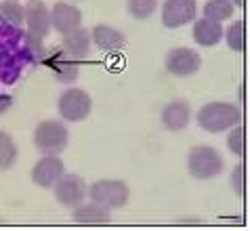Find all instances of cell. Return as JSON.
I'll use <instances>...</instances> for the list:
<instances>
[{"label":"cell","instance_id":"1","mask_svg":"<svg viewBox=\"0 0 250 231\" xmlns=\"http://www.w3.org/2000/svg\"><path fill=\"white\" fill-rule=\"evenodd\" d=\"M242 120V111L235 103L229 101H210L204 103L202 107L196 111V122L202 130L210 132V135H221L229 128L238 126Z\"/></svg>","mask_w":250,"mask_h":231},{"label":"cell","instance_id":"2","mask_svg":"<svg viewBox=\"0 0 250 231\" xmlns=\"http://www.w3.org/2000/svg\"><path fill=\"white\" fill-rule=\"evenodd\" d=\"M225 168V160L221 151L212 145H196L187 153V172L196 181H212Z\"/></svg>","mask_w":250,"mask_h":231},{"label":"cell","instance_id":"3","mask_svg":"<svg viewBox=\"0 0 250 231\" xmlns=\"http://www.w3.org/2000/svg\"><path fill=\"white\" fill-rule=\"evenodd\" d=\"M32 143L42 156H59L69 143V130L63 120H42L36 124Z\"/></svg>","mask_w":250,"mask_h":231},{"label":"cell","instance_id":"4","mask_svg":"<svg viewBox=\"0 0 250 231\" xmlns=\"http://www.w3.org/2000/svg\"><path fill=\"white\" fill-rule=\"evenodd\" d=\"M88 198L107 210H120L128 204L130 187L122 179H99L88 185Z\"/></svg>","mask_w":250,"mask_h":231},{"label":"cell","instance_id":"5","mask_svg":"<svg viewBox=\"0 0 250 231\" xmlns=\"http://www.w3.org/2000/svg\"><path fill=\"white\" fill-rule=\"evenodd\" d=\"M57 111L63 122H69V124L82 122V120H86L93 111V97L88 95L84 88L69 86L59 95Z\"/></svg>","mask_w":250,"mask_h":231},{"label":"cell","instance_id":"6","mask_svg":"<svg viewBox=\"0 0 250 231\" xmlns=\"http://www.w3.org/2000/svg\"><path fill=\"white\" fill-rule=\"evenodd\" d=\"M164 69L175 78H191L202 69V57L189 46L170 48L164 57Z\"/></svg>","mask_w":250,"mask_h":231},{"label":"cell","instance_id":"7","mask_svg":"<svg viewBox=\"0 0 250 231\" xmlns=\"http://www.w3.org/2000/svg\"><path fill=\"white\" fill-rule=\"evenodd\" d=\"M160 17L162 25L168 30H179L187 23H193L198 17V0H164Z\"/></svg>","mask_w":250,"mask_h":231},{"label":"cell","instance_id":"8","mask_svg":"<svg viewBox=\"0 0 250 231\" xmlns=\"http://www.w3.org/2000/svg\"><path fill=\"white\" fill-rule=\"evenodd\" d=\"M53 193H55V200L59 202L63 208H76L80 206L82 202L86 200L88 195V185L86 181L78 177V174H63L57 183L53 185Z\"/></svg>","mask_w":250,"mask_h":231},{"label":"cell","instance_id":"9","mask_svg":"<svg viewBox=\"0 0 250 231\" xmlns=\"http://www.w3.org/2000/svg\"><path fill=\"white\" fill-rule=\"evenodd\" d=\"M23 11H25V21H23L25 34L44 40L53 30L51 27V9H48L42 0H27L23 4Z\"/></svg>","mask_w":250,"mask_h":231},{"label":"cell","instance_id":"10","mask_svg":"<svg viewBox=\"0 0 250 231\" xmlns=\"http://www.w3.org/2000/svg\"><path fill=\"white\" fill-rule=\"evenodd\" d=\"M65 174V164L59 156H42L32 166L30 179L40 189H53V185Z\"/></svg>","mask_w":250,"mask_h":231},{"label":"cell","instance_id":"11","mask_svg":"<svg viewBox=\"0 0 250 231\" xmlns=\"http://www.w3.org/2000/svg\"><path fill=\"white\" fill-rule=\"evenodd\" d=\"M191 122V105L185 99H172L160 111V124L168 132H181Z\"/></svg>","mask_w":250,"mask_h":231},{"label":"cell","instance_id":"12","mask_svg":"<svg viewBox=\"0 0 250 231\" xmlns=\"http://www.w3.org/2000/svg\"><path fill=\"white\" fill-rule=\"evenodd\" d=\"M51 27L61 36L78 30V27H82V11L69 0L57 2L51 9Z\"/></svg>","mask_w":250,"mask_h":231},{"label":"cell","instance_id":"13","mask_svg":"<svg viewBox=\"0 0 250 231\" xmlns=\"http://www.w3.org/2000/svg\"><path fill=\"white\" fill-rule=\"evenodd\" d=\"M223 32H225L223 23H219V21H214V19H208V17L196 19L191 23V38L202 48H212V46L221 44Z\"/></svg>","mask_w":250,"mask_h":231},{"label":"cell","instance_id":"14","mask_svg":"<svg viewBox=\"0 0 250 231\" xmlns=\"http://www.w3.org/2000/svg\"><path fill=\"white\" fill-rule=\"evenodd\" d=\"M91 40L99 51H105V53H116L126 46L124 32H120L118 27L107 25V23H97L91 30Z\"/></svg>","mask_w":250,"mask_h":231},{"label":"cell","instance_id":"15","mask_svg":"<svg viewBox=\"0 0 250 231\" xmlns=\"http://www.w3.org/2000/svg\"><path fill=\"white\" fill-rule=\"evenodd\" d=\"M91 30H86V27H78V30L69 32L63 36L61 40V48H63V55L74 61H82L88 57V53H91Z\"/></svg>","mask_w":250,"mask_h":231},{"label":"cell","instance_id":"16","mask_svg":"<svg viewBox=\"0 0 250 231\" xmlns=\"http://www.w3.org/2000/svg\"><path fill=\"white\" fill-rule=\"evenodd\" d=\"M72 219L80 225H105V223L112 221V210L103 208L97 202H82L80 206L72 208Z\"/></svg>","mask_w":250,"mask_h":231},{"label":"cell","instance_id":"17","mask_svg":"<svg viewBox=\"0 0 250 231\" xmlns=\"http://www.w3.org/2000/svg\"><path fill=\"white\" fill-rule=\"evenodd\" d=\"M27 63H30V57L21 46H19V51L6 55V57H0V82L15 84Z\"/></svg>","mask_w":250,"mask_h":231},{"label":"cell","instance_id":"18","mask_svg":"<svg viewBox=\"0 0 250 231\" xmlns=\"http://www.w3.org/2000/svg\"><path fill=\"white\" fill-rule=\"evenodd\" d=\"M25 36V30L23 27H17V25H11L6 21L0 19V57H6V55L19 51Z\"/></svg>","mask_w":250,"mask_h":231},{"label":"cell","instance_id":"19","mask_svg":"<svg viewBox=\"0 0 250 231\" xmlns=\"http://www.w3.org/2000/svg\"><path fill=\"white\" fill-rule=\"evenodd\" d=\"M223 40H225V44L231 48V51L235 53H242L246 48V23L242 19H235L231 21L227 27H225V32H223Z\"/></svg>","mask_w":250,"mask_h":231},{"label":"cell","instance_id":"20","mask_svg":"<svg viewBox=\"0 0 250 231\" xmlns=\"http://www.w3.org/2000/svg\"><path fill=\"white\" fill-rule=\"evenodd\" d=\"M19 158V147L9 132L0 130V170H11Z\"/></svg>","mask_w":250,"mask_h":231},{"label":"cell","instance_id":"21","mask_svg":"<svg viewBox=\"0 0 250 231\" xmlns=\"http://www.w3.org/2000/svg\"><path fill=\"white\" fill-rule=\"evenodd\" d=\"M202 13H204V17L214 19V21H219V23H223V21H227V19L233 17L235 4L231 2V0H206Z\"/></svg>","mask_w":250,"mask_h":231},{"label":"cell","instance_id":"22","mask_svg":"<svg viewBox=\"0 0 250 231\" xmlns=\"http://www.w3.org/2000/svg\"><path fill=\"white\" fill-rule=\"evenodd\" d=\"M53 72H55V76H57L59 82L74 84L76 80H78L80 65H78V61H74V59H69V57H65V55H63V57H59V59L53 61Z\"/></svg>","mask_w":250,"mask_h":231},{"label":"cell","instance_id":"23","mask_svg":"<svg viewBox=\"0 0 250 231\" xmlns=\"http://www.w3.org/2000/svg\"><path fill=\"white\" fill-rule=\"evenodd\" d=\"M126 11L137 21H147L158 11V0H126Z\"/></svg>","mask_w":250,"mask_h":231},{"label":"cell","instance_id":"24","mask_svg":"<svg viewBox=\"0 0 250 231\" xmlns=\"http://www.w3.org/2000/svg\"><path fill=\"white\" fill-rule=\"evenodd\" d=\"M0 19L11 25L23 27L25 11H23V6L19 4V0H4V2H0Z\"/></svg>","mask_w":250,"mask_h":231},{"label":"cell","instance_id":"25","mask_svg":"<svg viewBox=\"0 0 250 231\" xmlns=\"http://www.w3.org/2000/svg\"><path fill=\"white\" fill-rule=\"evenodd\" d=\"M227 149L235 158H242L246 153V130L240 124L227 130Z\"/></svg>","mask_w":250,"mask_h":231},{"label":"cell","instance_id":"26","mask_svg":"<svg viewBox=\"0 0 250 231\" xmlns=\"http://www.w3.org/2000/svg\"><path fill=\"white\" fill-rule=\"evenodd\" d=\"M231 185H233V191L242 195L246 189V181H244V166L242 164H235L233 166V174H231Z\"/></svg>","mask_w":250,"mask_h":231},{"label":"cell","instance_id":"27","mask_svg":"<svg viewBox=\"0 0 250 231\" xmlns=\"http://www.w3.org/2000/svg\"><path fill=\"white\" fill-rule=\"evenodd\" d=\"M11 105H13V97L6 93H0V116L6 114L11 109Z\"/></svg>","mask_w":250,"mask_h":231},{"label":"cell","instance_id":"28","mask_svg":"<svg viewBox=\"0 0 250 231\" xmlns=\"http://www.w3.org/2000/svg\"><path fill=\"white\" fill-rule=\"evenodd\" d=\"M231 2H233L235 6H240V9H242V6H244V4H246V0H231Z\"/></svg>","mask_w":250,"mask_h":231},{"label":"cell","instance_id":"29","mask_svg":"<svg viewBox=\"0 0 250 231\" xmlns=\"http://www.w3.org/2000/svg\"><path fill=\"white\" fill-rule=\"evenodd\" d=\"M69 2H80V0H69Z\"/></svg>","mask_w":250,"mask_h":231}]
</instances>
